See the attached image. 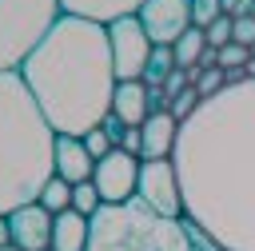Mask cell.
Here are the masks:
<instances>
[{
	"mask_svg": "<svg viewBox=\"0 0 255 251\" xmlns=\"http://www.w3.org/2000/svg\"><path fill=\"white\" fill-rule=\"evenodd\" d=\"M191 215L223 251H255V80L199 100L171 151Z\"/></svg>",
	"mask_w": 255,
	"mask_h": 251,
	"instance_id": "cell-1",
	"label": "cell"
},
{
	"mask_svg": "<svg viewBox=\"0 0 255 251\" xmlns=\"http://www.w3.org/2000/svg\"><path fill=\"white\" fill-rule=\"evenodd\" d=\"M28 92L36 96L44 120L56 135H88L112 112L116 64L108 24L84 16H60L52 32L20 64Z\"/></svg>",
	"mask_w": 255,
	"mask_h": 251,
	"instance_id": "cell-2",
	"label": "cell"
},
{
	"mask_svg": "<svg viewBox=\"0 0 255 251\" xmlns=\"http://www.w3.org/2000/svg\"><path fill=\"white\" fill-rule=\"evenodd\" d=\"M56 175V131L20 72H0V215L36 203Z\"/></svg>",
	"mask_w": 255,
	"mask_h": 251,
	"instance_id": "cell-3",
	"label": "cell"
},
{
	"mask_svg": "<svg viewBox=\"0 0 255 251\" xmlns=\"http://www.w3.org/2000/svg\"><path fill=\"white\" fill-rule=\"evenodd\" d=\"M88 251H223L191 215L163 219L143 199L104 203L92 215Z\"/></svg>",
	"mask_w": 255,
	"mask_h": 251,
	"instance_id": "cell-4",
	"label": "cell"
},
{
	"mask_svg": "<svg viewBox=\"0 0 255 251\" xmlns=\"http://www.w3.org/2000/svg\"><path fill=\"white\" fill-rule=\"evenodd\" d=\"M60 16V0H0V72H20Z\"/></svg>",
	"mask_w": 255,
	"mask_h": 251,
	"instance_id": "cell-5",
	"label": "cell"
},
{
	"mask_svg": "<svg viewBox=\"0 0 255 251\" xmlns=\"http://www.w3.org/2000/svg\"><path fill=\"white\" fill-rule=\"evenodd\" d=\"M135 199H143L155 215L163 219H183V191H179V171L171 159H143L139 163V187Z\"/></svg>",
	"mask_w": 255,
	"mask_h": 251,
	"instance_id": "cell-6",
	"label": "cell"
},
{
	"mask_svg": "<svg viewBox=\"0 0 255 251\" xmlns=\"http://www.w3.org/2000/svg\"><path fill=\"white\" fill-rule=\"evenodd\" d=\"M108 40H112V64H116V80H143L147 56H151V40L139 24V16H124L116 24H108Z\"/></svg>",
	"mask_w": 255,
	"mask_h": 251,
	"instance_id": "cell-7",
	"label": "cell"
},
{
	"mask_svg": "<svg viewBox=\"0 0 255 251\" xmlns=\"http://www.w3.org/2000/svg\"><path fill=\"white\" fill-rule=\"evenodd\" d=\"M139 155L124 151V147H112L104 159H96V171H92V183L100 191L104 203H128L135 199V187H139Z\"/></svg>",
	"mask_w": 255,
	"mask_h": 251,
	"instance_id": "cell-8",
	"label": "cell"
},
{
	"mask_svg": "<svg viewBox=\"0 0 255 251\" xmlns=\"http://www.w3.org/2000/svg\"><path fill=\"white\" fill-rule=\"evenodd\" d=\"M147 40L151 44H175L187 28H191V0H143V8L135 12Z\"/></svg>",
	"mask_w": 255,
	"mask_h": 251,
	"instance_id": "cell-9",
	"label": "cell"
},
{
	"mask_svg": "<svg viewBox=\"0 0 255 251\" xmlns=\"http://www.w3.org/2000/svg\"><path fill=\"white\" fill-rule=\"evenodd\" d=\"M52 211L40 207V203H24L8 215V227H12V247L20 251H48L52 247Z\"/></svg>",
	"mask_w": 255,
	"mask_h": 251,
	"instance_id": "cell-10",
	"label": "cell"
},
{
	"mask_svg": "<svg viewBox=\"0 0 255 251\" xmlns=\"http://www.w3.org/2000/svg\"><path fill=\"white\" fill-rule=\"evenodd\" d=\"M139 135H143L139 159H171L175 139H179V120H175L171 112H151V116L139 124Z\"/></svg>",
	"mask_w": 255,
	"mask_h": 251,
	"instance_id": "cell-11",
	"label": "cell"
},
{
	"mask_svg": "<svg viewBox=\"0 0 255 251\" xmlns=\"http://www.w3.org/2000/svg\"><path fill=\"white\" fill-rule=\"evenodd\" d=\"M96 171L92 151L84 147L80 135H56V175L68 183H88Z\"/></svg>",
	"mask_w": 255,
	"mask_h": 251,
	"instance_id": "cell-12",
	"label": "cell"
},
{
	"mask_svg": "<svg viewBox=\"0 0 255 251\" xmlns=\"http://www.w3.org/2000/svg\"><path fill=\"white\" fill-rule=\"evenodd\" d=\"M64 16H84L96 24H116L124 16H135L143 8V0H60Z\"/></svg>",
	"mask_w": 255,
	"mask_h": 251,
	"instance_id": "cell-13",
	"label": "cell"
},
{
	"mask_svg": "<svg viewBox=\"0 0 255 251\" xmlns=\"http://www.w3.org/2000/svg\"><path fill=\"white\" fill-rule=\"evenodd\" d=\"M112 112H116L128 127H139V124L151 116V104H147V84H143V80H124V84H116Z\"/></svg>",
	"mask_w": 255,
	"mask_h": 251,
	"instance_id": "cell-14",
	"label": "cell"
},
{
	"mask_svg": "<svg viewBox=\"0 0 255 251\" xmlns=\"http://www.w3.org/2000/svg\"><path fill=\"white\" fill-rule=\"evenodd\" d=\"M92 239V219L80 211H60L52 219V251H88Z\"/></svg>",
	"mask_w": 255,
	"mask_h": 251,
	"instance_id": "cell-15",
	"label": "cell"
},
{
	"mask_svg": "<svg viewBox=\"0 0 255 251\" xmlns=\"http://www.w3.org/2000/svg\"><path fill=\"white\" fill-rule=\"evenodd\" d=\"M171 52H175V68H199V60H203V52H207V36H203V28H187L175 44H171Z\"/></svg>",
	"mask_w": 255,
	"mask_h": 251,
	"instance_id": "cell-16",
	"label": "cell"
},
{
	"mask_svg": "<svg viewBox=\"0 0 255 251\" xmlns=\"http://www.w3.org/2000/svg\"><path fill=\"white\" fill-rule=\"evenodd\" d=\"M175 72V52L167 44H155L151 56H147V68H143V84L147 88H163V80Z\"/></svg>",
	"mask_w": 255,
	"mask_h": 251,
	"instance_id": "cell-17",
	"label": "cell"
},
{
	"mask_svg": "<svg viewBox=\"0 0 255 251\" xmlns=\"http://www.w3.org/2000/svg\"><path fill=\"white\" fill-rule=\"evenodd\" d=\"M40 207H48L52 215H60V211H68L72 207V183L68 179H60V175H52L48 183H44V191H40V199H36Z\"/></svg>",
	"mask_w": 255,
	"mask_h": 251,
	"instance_id": "cell-18",
	"label": "cell"
},
{
	"mask_svg": "<svg viewBox=\"0 0 255 251\" xmlns=\"http://www.w3.org/2000/svg\"><path fill=\"white\" fill-rule=\"evenodd\" d=\"M104 207V199H100V191H96V183L88 179V183H72V211H80V215H96Z\"/></svg>",
	"mask_w": 255,
	"mask_h": 251,
	"instance_id": "cell-19",
	"label": "cell"
},
{
	"mask_svg": "<svg viewBox=\"0 0 255 251\" xmlns=\"http://www.w3.org/2000/svg\"><path fill=\"white\" fill-rule=\"evenodd\" d=\"M247 60H251V48H243V44H223L219 48V68L223 72H239V68H247Z\"/></svg>",
	"mask_w": 255,
	"mask_h": 251,
	"instance_id": "cell-20",
	"label": "cell"
},
{
	"mask_svg": "<svg viewBox=\"0 0 255 251\" xmlns=\"http://www.w3.org/2000/svg\"><path fill=\"white\" fill-rule=\"evenodd\" d=\"M227 88V72L223 68H199V80H195V92L207 100V96H215V92H223Z\"/></svg>",
	"mask_w": 255,
	"mask_h": 251,
	"instance_id": "cell-21",
	"label": "cell"
},
{
	"mask_svg": "<svg viewBox=\"0 0 255 251\" xmlns=\"http://www.w3.org/2000/svg\"><path fill=\"white\" fill-rule=\"evenodd\" d=\"M223 16V0H191V24L195 28H207Z\"/></svg>",
	"mask_w": 255,
	"mask_h": 251,
	"instance_id": "cell-22",
	"label": "cell"
},
{
	"mask_svg": "<svg viewBox=\"0 0 255 251\" xmlns=\"http://www.w3.org/2000/svg\"><path fill=\"white\" fill-rule=\"evenodd\" d=\"M199 100H203V96H199V92H195V84H191V88H183V92H179V96L171 100V108H167V112H171V116H175V120L183 124V120H187V116H191V112L199 108Z\"/></svg>",
	"mask_w": 255,
	"mask_h": 251,
	"instance_id": "cell-23",
	"label": "cell"
},
{
	"mask_svg": "<svg viewBox=\"0 0 255 251\" xmlns=\"http://www.w3.org/2000/svg\"><path fill=\"white\" fill-rule=\"evenodd\" d=\"M231 16H219L215 24H207L203 28V36H207V48H223V44H231Z\"/></svg>",
	"mask_w": 255,
	"mask_h": 251,
	"instance_id": "cell-24",
	"label": "cell"
},
{
	"mask_svg": "<svg viewBox=\"0 0 255 251\" xmlns=\"http://www.w3.org/2000/svg\"><path fill=\"white\" fill-rule=\"evenodd\" d=\"M84 147L92 151V159H104V155H108V151H112L116 143L108 139V131H104V127H92V131L84 135Z\"/></svg>",
	"mask_w": 255,
	"mask_h": 251,
	"instance_id": "cell-25",
	"label": "cell"
},
{
	"mask_svg": "<svg viewBox=\"0 0 255 251\" xmlns=\"http://www.w3.org/2000/svg\"><path fill=\"white\" fill-rule=\"evenodd\" d=\"M231 40L243 44V48H251V44H255V16H239V20L231 24Z\"/></svg>",
	"mask_w": 255,
	"mask_h": 251,
	"instance_id": "cell-26",
	"label": "cell"
},
{
	"mask_svg": "<svg viewBox=\"0 0 255 251\" xmlns=\"http://www.w3.org/2000/svg\"><path fill=\"white\" fill-rule=\"evenodd\" d=\"M183 88H191V76H187L183 68H175V72H171V76L163 80V96H167V100H175V96H179Z\"/></svg>",
	"mask_w": 255,
	"mask_h": 251,
	"instance_id": "cell-27",
	"label": "cell"
},
{
	"mask_svg": "<svg viewBox=\"0 0 255 251\" xmlns=\"http://www.w3.org/2000/svg\"><path fill=\"white\" fill-rule=\"evenodd\" d=\"M100 127H104V131H108V139H112V143H116V147H120V143H124V131H128V124H124V120H120V116H116V112H108V120H104V124H100Z\"/></svg>",
	"mask_w": 255,
	"mask_h": 251,
	"instance_id": "cell-28",
	"label": "cell"
},
{
	"mask_svg": "<svg viewBox=\"0 0 255 251\" xmlns=\"http://www.w3.org/2000/svg\"><path fill=\"white\" fill-rule=\"evenodd\" d=\"M251 8H255V0H223V16H231V20L251 16Z\"/></svg>",
	"mask_w": 255,
	"mask_h": 251,
	"instance_id": "cell-29",
	"label": "cell"
},
{
	"mask_svg": "<svg viewBox=\"0 0 255 251\" xmlns=\"http://www.w3.org/2000/svg\"><path fill=\"white\" fill-rule=\"evenodd\" d=\"M120 147H124V151H131V155H139V151H143V135H139V127H128Z\"/></svg>",
	"mask_w": 255,
	"mask_h": 251,
	"instance_id": "cell-30",
	"label": "cell"
},
{
	"mask_svg": "<svg viewBox=\"0 0 255 251\" xmlns=\"http://www.w3.org/2000/svg\"><path fill=\"white\" fill-rule=\"evenodd\" d=\"M0 247H12V227H8V215H0Z\"/></svg>",
	"mask_w": 255,
	"mask_h": 251,
	"instance_id": "cell-31",
	"label": "cell"
},
{
	"mask_svg": "<svg viewBox=\"0 0 255 251\" xmlns=\"http://www.w3.org/2000/svg\"><path fill=\"white\" fill-rule=\"evenodd\" d=\"M243 72H247V80H255V56L247 60V68H243Z\"/></svg>",
	"mask_w": 255,
	"mask_h": 251,
	"instance_id": "cell-32",
	"label": "cell"
},
{
	"mask_svg": "<svg viewBox=\"0 0 255 251\" xmlns=\"http://www.w3.org/2000/svg\"><path fill=\"white\" fill-rule=\"evenodd\" d=\"M0 251H20V247H0Z\"/></svg>",
	"mask_w": 255,
	"mask_h": 251,
	"instance_id": "cell-33",
	"label": "cell"
},
{
	"mask_svg": "<svg viewBox=\"0 0 255 251\" xmlns=\"http://www.w3.org/2000/svg\"><path fill=\"white\" fill-rule=\"evenodd\" d=\"M251 56H255V44H251Z\"/></svg>",
	"mask_w": 255,
	"mask_h": 251,
	"instance_id": "cell-34",
	"label": "cell"
},
{
	"mask_svg": "<svg viewBox=\"0 0 255 251\" xmlns=\"http://www.w3.org/2000/svg\"><path fill=\"white\" fill-rule=\"evenodd\" d=\"M251 16H255V8H251Z\"/></svg>",
	"mask_w": 255,
	"mask_h": 251,
	"instance_id": "cell-35",
	"label": "cell"
},
{
	"mask_svg": "<svg viewBox=\"0 0 255 251\" xmlns=\"http://www.w3.org/2000/svg\"><path fill=\"white\" fill-rule=\"evenodd\" d=\"M48 251H52V247H48Z\"/></svg>",
	"mask_w": 255,
	"mask_h": 251,
	"instance_id": "cell-36",
	"label": "cell"
}]
</instances>
